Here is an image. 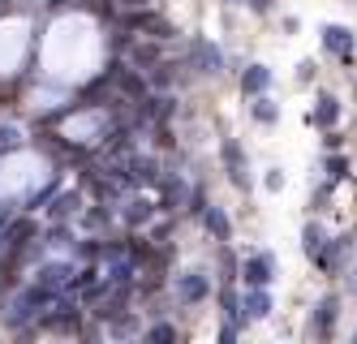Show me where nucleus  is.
<instances>
[{
	"label": "nucleus",
	"mask_w": 357,
	"mask_h": 344,
	"mask_svg": "<svg viewBox=\"0 0 357 344\" xmlns=\"http://www.w3.org/2000/svg\"><path fill=\"white\" fill-rule=\"evenodd\" d=\"M267 87H271V69H267V65H250V69L241 73V91H245V95H263Z\"/></svg>",
	"instance_id": "nucleus-1"
},
{
	"label": "nucleus",
	"mask_w": 357,
	"mask_h": 344,
	"mask_svg": "<svg viewBox=\"0 0 357 344\" xmlns=\"http://www.w3.org/2000/svg\"><path fill=\"white\" fill-rule=\"evenodd\" d=\"M331 327H336V297H323V301H319V310H314V336H319V340H327V336H331Z\"/></svg>",
	"instance_id": "nucleus-2"
},
{
	"label": "nucleus",
	"mask_w": 357,
	"mask_h": 344,
	"mask_svg": "<svg viewBox=\"0 0 357 344\" xmlns=\"http://www.w3.org/2000/svg\"><path fill=\"white\" fill-rule=\"evenodd\" d=\"M323 47H327V52H336V57H349L353 35L344 31V26H323Z\"/></svg>",
	"instance_id": "nucleus-3"
},
{
	"label": "nucleus",
	"mask_w": 357,
	"mask_h": 344,
	"mask_svg": "<svg viewBox=\"0 0 357 344\" xmlns=\"http://www.w3.org/2000/svg\"><path fill=\"white\" fill-rule=\"evenodd\" d=\"M267 280H271V258H267V254H254V258L245 262V284H250V288H263Z\"/></svg>",
	"instance_id": "nucleus-4"
},
{
	"label": "nucleus",
	"mask_w": 357,
	"mask_h": 344,
	"mask_svg": "<svg viewBox=\"0 0 357 344\" xmlns=\"http://www.w3.org/2000/svg\"><path fill=\"white\" fill-rule=\"evenodd\" d=\"M224 164H228V172H233V181H237V185H245V181H250V177H245V155H241V147H237L233 138L224 142Z\"/></svg>",
	"instance_id": "nucleus-5"
},
{
	"label": "nucleus",
	"mask_w": 357,
	"mask_h": 344,
	"mask_svg": "<svg viewBox=\"0 0 357 344\" xmlns=\"http://www.w3.org/2000/svg\"><path fill=\"white\" fill-rule=\"evenodd\" d=\"M336 117H340V103H336V99H331V95H323V99H319V108H314V117H310V121H314L319 129H327V125H336Z\"/></svg>",
	"instance_id": "nucleus-6"
},
{
	"label": "nucleus",
	"mask_w": 357,
	"mask_h": 344,
	"mask_svg": "<svg viewBox=\"0 0 357 344\" xmlns=\"http://www.w3.org/2000/svg\"><path fill=\"white\" fill-rule=\"evenodd\" d=\"M207 297V276H185L181 280V301H202Z\"/></svg>",
	"instance_id": "nucleus-7"
},
{
	"label": "nucleus",
	"mask_w": 357,
	"mask_h": 344,
	"mask_svg": "<svg viewBox=\"0 0 357 344\" xmlns=\"http://www.w3.org/2000/svg\"><path fill=\"white\" fill-rule=\"evenodd\" d=\"M194 52H198V61H202V73H220V52L211 47V43H194Z\"/></svg>",
	"instance_id": "nucleus-8"
},
{
	"label": "nucleus",
	"mask_w": 357,
	"mask_h": 344,
	"mask_svg": "<svg viewBox=\"0 0 357 344\" xmlns=\"http://www.w3.org/2000/svg\"><path fill=\"white\" fill-rule=\"evenodd\" d=\"M202 220H207V228L220 237V241H228V220H224L220 207H207V211H202Z\"/></svg>",
	"instance_id": "nucleus-9"
},
{
	"label": "nucleus",
	"mask_w": 357,
	"mask_h": 344,
	"mask_svg": "<svg viewBox=\"0 0 357 344\" xmlns=\"http://www.w3.org/2000/svg\"><path fill=\"white\" fill-rule=\"evenodd\" d=\"M245 310H250V319H267V314H271V297L267 293H250Z\"/></svg>",
	"instance_id": "nucleus-10"
},
{
	"label": "nucleus",
	"mask_w": 357,
	"mask_h": 344,
	"mask_svg": "<svg viewBox=\"0 0 357 344\" xmlns=\"http://www.w3.org/2000/svg\"><path fill=\"white\" fill-rule=\"evenodd\" d=\"M146 344H176V327L172 323H155L146 331Z\"/></svg>",
	"instance_id": "nucleus-11"
},
{
	"label": "nucleus",
	"mask_w": 357,
	"mask_h": 344,
	"mask_svg": "<svg viewBox=\"0 0 357 344\" xmlns=\"http://www.w3.org/2000/svg\"><path fill=\"white\" fill-rule=\"evenodd\" d=\"M275 117H280V112H275V103H271V99H263V95L254 99V121H263V125H271Z\"/></svg>",
	"instance_id": "nucleus-12"
},
{
	"label": "nucleus",
	"mask_w": 357,
	"mask_h": 344,
	"mask_svg": "<svg viewBox=\"0 0 357 344\" xmlns=\"http://www.w3.org/2000/svg\"><path fill=\"white\" fill-rule=\"evenodd\" d=\"M146 216H151V202L146 198H134L130 211H125V220H130V224H146Z\"/></svg>",
	"instance_id": "nucleus-13"
},
{
	"label": "nucleus",
	"mask_w": 357,
	"mask_h": 344,
	"mask_svg": "<svg viewBox=\"0 0 357 344\" xmlns=\"http://www.w3.org/2000/svg\"><path fill=\"white\" fill-rule=\"evenodd\" d=\"M319 246H323V228H319V224H310V228H305V250L319 254Z\"/></svg>",
	"instance_id": "nucleus-14"
},
{
	"label": "nucleus",
	"mask_w": 357,
	"mask_h": 344,
	"mask_svg": "<svg viewBox=\"0 0 357 344\" xmlns=\"http://www.w3.org/2000/svg\"><path fill=\"white\" fill-rule=\"evenodd\" d=\"M327 172H331V181H340V177H344V160H331Z\"/></svg>",
	"instance_id": "nucleus-15"
},
{
	"label": "nucleus",
	"mask_w": 357,
	"mask_h": 344,
	"mask_svg": "<svg viewBox=\"0 0 357 344\" xmlns=\"http://www.w3.org/2000/svg\"><path fill=\"white\" fill-rule=\"evenodd\" d=\"M237 340V331H233V323H224V331H220V344H233Z\"/></svg>",
	"instance_id": "nucleus-16"
},
{
	"label": "nucleus",
	"mask_w": 357,
	"mask_h": 344,
	"mask_svg": "<svg viewBox=\"0 0 357 344\" xmlns=\"http://www.w3.org/2000/svg\"><path fill=\"white\" fill-rule=\"evenodd\" d=\"M353 288H357V276H353Z\"/></svg>",
	"instance_id": "nucleus-17"
}]
</instances>
